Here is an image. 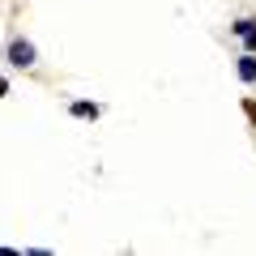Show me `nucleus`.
Wrapping results in <instances>:
<instances>
[{
  "label": "nucleus",
  "mask_w": 256,
  "mask_h": 256,
  "mask_svg": "<svg viewBox=\"0 0 256 256\" xmlns=\"http://www.w3.org/2000/svg\"><path fill=\"white\" fill-rule=\"evenodd\" d=\"M9 64H13V68H30V64H34V43L13 38V43H9Z\"/></svg>",
  "instance_id": "f257e3e1"
},
{
  "label": "nucleus",
  "mask_w": 256,
  "mask_h": 256,
  "mask_svg": "<svg viewBox=\"0 0 256 256\" xmlns=\"http://www.w3.org/2000/svg\"><path fill=\"white\" fill-rule=\"evenodd\" d=\"M239 77H244V82H256V52L239 56Z\"/></svg>",
  "instance_id": "f03ea898"
},
{
  "label": "nucleus",
  "mask_w": 256,
  "mask_h": 256,
  "mask_svg": "<svg viewBox=\"0 0 256 256\" xmlns=\"http://www.w3.org/2000/svg\"><path fill=\"white\" fill-rule=\"evenodd\" d=\"M235 34H239V38H248V47L256 52V22H235Z\"/></svg>",
  "instance_id": "7ed1b4c3"
},
{
  "label": "nucleus",
  "mask_w": 256,
  "mask_h": 256,
  "mask_svg": "<svg viewBox=\"0 0 256 256\" xmlns=\"http://www.w3.org/2000/svg\"><path fill=\"white\" fill-rule=\"evenodd\" d=\"M73 116H82V120L98 116V102H73Z\"/></svg>",
  "instance_id": "20e7f679"
}]
</instances>
